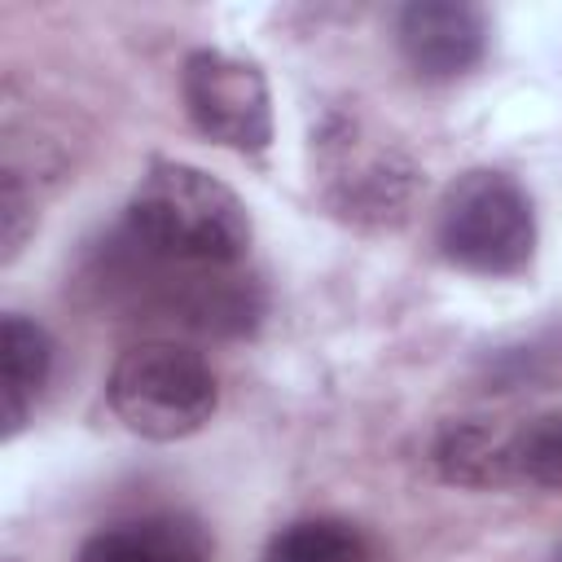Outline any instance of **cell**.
Here are the masks:
<instances>
[{
  "label": "cell",
  "instance_id": "cell-1",
  "mask_svg": "<svg viewBox=\"0 0 562 562\" xmlns=\"http://www.w3.org/2000/svg\"><path fill=\"white\" fill-rule=\"evenodd\" d=\"M127 241L162 263L220 272L246 259L255 224L246 202L211 171L154 158L127 198Z\"/></svg>",
  "mask_w": 562,
  "mask_h": 562
},
{
  "label": "cell",
  "instance_id": "cell-2",
  "mask_svg": "<svg viewBox=\"0 0 562 562\" xmlns=\"http://www.w3.org/2000/svg\"><path fill=\"white\" fill-rule=\"evenodd\" d=\"M435 246L461 272L492 281L522 277L536 259V211L527 189L496 167L461 171L439 198Z\"/></svg>",
  "mask_w": 562,
  "mask_h": 562
},
{
  "label": "cell",
  "instance_id": "cell-3",
  "mask_svg": "<svg viewBox=\"0 0 562 562\" xmlns=\"http://www.w3.org/2000/svg\"><path fill=\"white\" fill-rule=\"evenodd\" d=\"M114 417L154 443H176L198 435L220 408V382L211 364L171 338H149L127 347L105 382Z\"/></svg>",
  "mask_w": 562,
  "mask_h": 562
},
{
  "label": "cell",
  "instance_id": "cell-4",
  "mask_svg": "<svg viewBox=\"0 0 562 562\" xmlns=\"http://www.w3.org/2000/svg\"><path fill=\"white\" fill-rule=\"evenodd\" d=\"M180 101L211 145L237 154H263L272 145V92L263 70L246 57L193 48L180 66Z\"/></svg>",
  "mask_w": 562,
  "mask_h": 562
},
{
  "label": "cell",
  "instance_id": "cell-5",
  "mask_svg": "<svg viewBox=\"0 0 562 562\" xmlns=\"http://www.w3.org/2000/svg\"><path fill=\"white\" fill-rule=\"evenodd\" d=\"M321 184H325V202L356 220V224H391L404 220L413 189H417V167L364 136L356 123H334L321 132Z\"/></svg>",
  "mask_w": 562,
  "mask_h": 562
},
{
  "label": "cell",
  "instance_id": "cell-6",
  "mask_svg": "<svg viewBox=\"0 0 562 562\" xmlns=\"http://www.w3.org/2000/svg\"><path fill=\"white\" fill-rule=\"evenodd\" d=\"M400 53L408 70L426 83H448L470 75L487 53V22L461 0H417L395 22Z\"/></svg>",
  "mask_w": 562,
  "mask_h": 562
},
{
  "label": "cell",
  "instance_id": "cell-7",
  "mask_svg": "<svg viewBox=\"0 0 562 562\" xmlns=\"http://www.w3.org/2000/svg\"><path fill=\"white\" fill-rule=\"evenodd\" d=\"M430 461L443 483L470 492L518 487L514 465V426L492 417H448L430 439Z\"/></svg>",
  "mask_w": 562,
  "mask_h": 562
},
{
  "label": "cell",
  "instance_id": "cell-8",
  "mask_svg": "<svg viewBox=\"0 0 562 562\" xmlns=\"http://www.w3.org/2000/svg\"><path fill=\"white\" fill-rule=\"evenodd\" d=\"M211 540L184 514H140L110 522L79 544L75 562H206Z\"/></svg>",
  "mask_w": 562,
  "mask_h": 562
},
{
  "label": "cell",
  "instance_id": "cell-9",
  "mask_svg": "<svg viewBox=\"0 0 562 562\" xmlns=\"http://www.w3.org/2000/svg\"><path fill=\"white\" fill-rule=\"evenodd\" d=\"M48 373H53V338L44 334V325L9 312L0 321V417H4V439H13L44 386H48Z\"/></svg>",
  "mask_w": 562,
  "mask_h": 562
},
{
  "label": "cell",
  "instance_id": "cell-10",
  "mask_svg": "<svg viewBox=\"0 0 562 562\" xmlns=\"http://www.w3.org/2000/svg\"><path fill=\"white\" fill-rule=\"evenodd\" d=\"M263 562H369V544L347 518H299L263 544Z\"/></svg>",
  "mask_w": 562,
  "mask_h": 562
},
{
  "label": "cell",
  "instance_id": "cell-11",
  "mask_svg": "<svg viewBox=\"0 0 562 562\" xmlns=\"http://www.w3.org/2000/svg\"><path fill=\"white\" fill-rule=\"evenodd\" d=\"M514 465L518 487L562 492V408L514 426Z\"/></svg>",
  "mask_w": 562,
  "mask_h": 562
},
{
  "label": "cell",
  "instance_id": "cell-12",
  "mask_svg": "<svg viewBox=\"0 0 562 562\" xmlns=\"http://www.w3.org/2000/svg\"><path fill=\"white\" fill-rule=\"evenodd\" d=\"M558 562H562V553H558Z\"/></svg>",
  "mask_w": 562,
  "mask_h": 562
}]
</instances>
